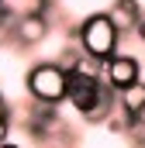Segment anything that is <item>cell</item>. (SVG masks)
Here are the masks:
<instances>
[{
	"mask_svg": "<svg viewBox=\"0 0 145 148\" xmlns=\"http://www.w3.org/2000/svg\"><path fill=\"white\" fill-rule=\"evenodd\" d=\"M28 97L35 103H48V107H59L66 97H69V69H62L59 62H35L28 69Z\"/></svg>",
	"mask_w": 145,
	"mask_h": 148,
	"instance_id": "cell-1",
	"label": "cell"
},
{
	"mask_svg": "<svg viewBox=\"0 0 145 148\" xmlns=\"http://www.w3.org/2000/svg\"><path fill=\"white\" fill-rule=\"evenodd\" d=\"M76 45L83 48V55L107 62L110 55L117 52V45H121V31L114 28V21L107 17V10L104 14H90L76 28Z\"/></svg>",
	"mask_w": 145,
	"mask_h": 148,
	"instance_id": "cell-2",
	"label": "cell"
},
{
	"mask_svg": "<svg viewBox=\"0 0 145 148\" xmlns=\"http://www.w3.org/2000/svg\"><path fill=\"white\" fill-rule=\"evenodd\" d=\"M138 79H142V62L135 55H128V52H114L107 62H104V83H107L114 93L135 86Z\"/></svg>",
	"mask_w": 145,
	"mask_h": 148,
	"instance_id": "cell-3",
	"label": "cell"
},
{
	"mask_svg": "<svg viewBox=\"0 0 145 148\" xmlns=\"http://www.w3.org/2000/svg\"><path fill=\"white\" fill-rule=\"evenodd\" d=\"M104 86H107L104 79L86 76V73H76V69H72V73H69V97H66V100L72 103V110L83 117V114H86L93 103H97V100H100Z\"/></svg>",
	"mask_w": 145,
	"mask_h": 148,
	"instance_id": "cell-4",
	"label": "cell"
},
{
	"mask_svg": "<svg viewBox=\"0 0 145 148\" xmlns=\"http://www.w3.org/2000/svg\"><path fill=\"white\" fill-rule=\"evenodd\" d=\"M48 35H52V21H48V14H24V17H17L14 28H10V38H14L17 45H24V48L41 45Z\"/></svg>",
	"mask_w": 145,
	"mask_h": 148,
	"instance_id": "cell-5",
	"label": "cell"
},
{
	"mask_svg": "<svg viewBox=\"0 0 145 148\" xmlns=\"http://www.w3.org/2000/svg\"><path fill=\"white\" fill-rule=\"evenodd\" d=\"M107 17L114 21V28H117L121 35H128V31L138 28V21H142V7H138V0H114V3L107 7Z\"/></svg>",
	"mask_w": 145,
	"mask_h": 148,
	"instance_id": "cell-6",
	"label": "cell"
},
{
	"mask_svg": "<svg viewBox=\"0 0 145 148\" xmlns=\"http://www.w3.org/2000/svg\"><path fill=\"white\" fill-rule=\"evenodd\" d=\"M142 107H145V79H138L135 86H128V90H121V93H117V110L135 117Z\"/></svg>",
	"mask_w": 145,
	"mask_h": 148,
	"instance_id": "cell-7",
	"label": "cell"
},
{
	"mask_svg": "<svg viewBox=\"0 0 145 148\" xmlns=\"http://www.w3.org/2000/svg\"><path fill=\"white\" fill-rule=\"evenodd\" d=\"M7 134H10V121L0 117V145H7Z\"/></svg>",
	"mask_w": 145,
	"mask_h": 148,
	"instance_id": "cell-8",
	"label": "cell"
},
{
	"mask_svg": "<svg viewBox=\"0 0 145 148\" xmlns=\"http://www.w3.org/2000/svg\"><path fill=\"white\" fill-rule=\"evenodd\" d=\"M135 127H145V107H142L138 114H135Z\"/></svg>",
	"mask_w": 145,
	"mask_h": 148,
	"instance_id": "cell-9",
	"label": "cell"
},
{
	"mask_svg": "<svg viewBox=\"0 0 145 148\" xmlns=\"http://www.w3.org/2000/svg\"><path fill=\"white\" fill-rule=\"evenodd\" d=\"M135 35H138V38L145 41V14H142V21H138V28H135Z\"/></svg>",
	"mask_w": 145,
	"mask_h": 148,
	"instance_id": "cell-10",
	"label": "cell"
},
{
	"mask_svg": "<svg viewBox=\"0 0 145 148\" xmlns=\"http://www.w3.org/2000/svg\"><path fill=\"white\" fill-rule=\"evenodd\" d=\"M0 117H7V100H3V93H0Z\"/></svg>",
	"mask_w": 145,
	"mask_h": 148,
	"instance_id": "cell-11",
	"label": "cell"
},
{
	"mask_svg": "<svg viewBox=\"0 0 145 148\" xmlns=\"http://www.w3.org/2000/svg\"><path fill=\"white\" fill-rule=\"evenodd\" d=\"M0 148H17V145H0Z\"/></svg>",
	"mask_w": 145,
	"mask_h": 148,
	"instance_id": "cell-12",
	"label": "cell"
}]
</instances>
